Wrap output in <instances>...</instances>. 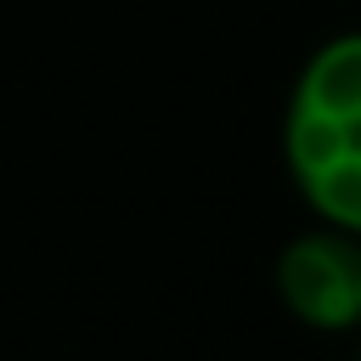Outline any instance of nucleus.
Returning <instances> with one entry per match:
<instances>
[{"instance_id": "obj_3", "label": "nucleus", "mask_w": 361, "mask_h": 361, "mask_svg": "<svg viewBox=\"0 0 361 361\" xmlns=\"http://www.w3.org/2000/svg\"><path fill=\"white\" fill-rule=\"evenodd\" d=\"M355 361H361V338H355Z\"/></svg>"}, {"instance_id": "obj_1", "label": "nucleus", "mask_w": 361, "mask_h": 361, "mask_svg": "<svg viewBox=\"0 0 361 361\" xmlns=\"http://www.w3.org/2000/svg\"><path fill=\"white\" fill-rule=\"evenodd\" d=\"M282 164L322 226L361 237V28L305 56L282 107Z\"/></svg>"}, {"instance_id": "obj_2", "label": "nucleus", "mask_w": 361, "mask_h": 361, "mask_svg": "<svg viewBox=\"0 0 361 361\" xmlns=\"http://www.w3.org/2000/svg\"><path fill=\"white\" fill-rule=\"evenodd\" d=\"M271 288L282 310L310 333H361V237L310 226L276 248Z\"/></svg>"}]
</instances>
